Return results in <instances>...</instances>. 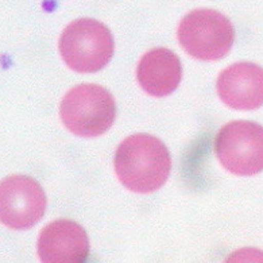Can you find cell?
I'll use <instances>...</instances> for the list:
<instances>
[{
    "label": "cell",
    "instance_id": "8",
    "mask_svg": "<svg viewBox=\"0 0 263 263\" xmlns=\"http://www.w3.org/2000/svg\"><path fill=\"white\" fill-rule=\"evenodd\" d=\"M217 93L224 104L252 111L263 104V69L252 62H236L217 77Z\"/></svg>",
    "mask_w": 263,
    "mask_h": 263
},
{
    "label": "cell",
    "instance_id": "10",
    "mask_svg": "<svg viewBox=\"0 0 263 263\" xmlns=\"http://www.w3.org/2000/svg\"><path fill=\"white\" fill-rule=\"evenodd\" d=\"M224 263H263V251L254 247H245L230 254Z\"/></svg>",
    "mask_w": 263,
    "mask_h": 263
},
{
    "label": "cell",
    "instance_id": "2",
    "mask_svg": "<svg viewBox=\"0 0 263 263\" xmlns=\"http://www.w3.org/2000/svg\"><path fill=\"white\" fill-rule=\"evenodd\" d=\"M60 115L70 133L93 138L111 128L116 116V104L105 88L98 84H80L64 96Z\"/></svg>",
    "mask_w": 263,
    "mask_h": 263
},
{
    "label": "cell",
    "instance_id": "1",
    "mask_svg": "<svg viewBox=\"0 0 263 263\" xmlns=\"http://www.w3.org/2000/svg\"><path fill=\"white\" fill-rule=\"evenodd\" d=\"M114 165L123 186L135 193H152L167 180L172 158L165 143L158 138L135 134L119 144Z\"/></svg>",
    "mask_w": 263,
    "mask_h": 263
},
{
    "label": "cell",
    "instance_id": "4",
    "mask_svg": "<svg viewBox=\"0 0 263 263\" xmlns=\"http://www.w3.org/2000/svg\"><path fill=\"white\" fill-rule=\"evenodd\" d=\"M178 42L187 54L201 61H217L234 44V26L219 11L200 8L189 12L177 30Z\"/></svg>",
    "mask_w": 263,
    "mask_h": 263
},
{
    "label": "cell",
    "instance_id": "7",
    "mask_svg": "<svg viewBox=\"0 0 263 263\" xmlns=\"http://www.w3.org/2000/svg\"><path fill=\"white\" fill-rule=\"evenodd\" d=\"M89 239L73 220L51 221L41 231L38 256L42 263H85L89 256Z\"/></svg>",
    "mask_w": 263,
    "mask_h": 263
},
{
    "label": "cell",
    "instance_id": "6",
    "mask_svg": "<svg viewBox=\"0 0 263 263\" xmlns=\"http://www.w3.org/2000/svg\"><path fill=\"white\" fill-rule=\"evenodd\" d=\"M46 196L38 181L15 174L0 181V221L11 230H29L46 211Z\"/></svg>",
    "mask_w": 263,
    "mask_h": 263
},
{
    "label": "cell",
    "instance_id": "3",
    "mask_svg": "<svg viewBox=\"0 0 263 263\" xmlns=\"http://www.w3.org/2000/svg\"><path fill=\"white\" fill-rule=\"evenodd\" d=\"M58 49L68 68L79 73H95L104 68L114 54V38L96 19H77L62 31Z\"/></svg>",
    "mask_w": 263,
    "mask_h": 263
},
{
    "label": "cell",
    "instance_id": "5",
    "mask_svg": "<svg viewBox=\"0 0 263 263\" xmlns=\"http://www.w3.org/2000/svg\"><path fill=\"white\" fill-rule=\"evenodd\" d=\"M215 152L224 169L236 176H254L263 170V127L235 120L219 130Z\"/></svg>",
    "mask_w": 263,
    "mask_h": 263
},
{
    "label": "cell",
    "instance_id": "9",
    "mask_svg": "<svg viewBox=\"0 0 263 263\" xmlns=\"http://www.w3.org/2000/svg\"><path fill=\"white\" fill-rule=\"evenodd\" d=\"M182 66L180 58L165 47H155L144 53L138 64V83L154 98L169 96L180 85Z\"/></svg>",
    "mask_w": 263,
    "mask_h": 263
}]
</instances>
